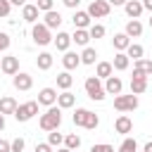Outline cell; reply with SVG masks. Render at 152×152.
I'll return each instance as SVG.
<instances>
[{
  "instance_id": "7dc6e473",
  "label": "cell",
  "mask_w": 152,
  "mask_h": 152,
  "mask_svg": "<svg viewBox=\"0 0 152 152\" xmlns=\"http://www.w3.org/2000/svg\"><path fill=\"white\" fill-rule=\"evenodd\" d=\"M10 5H17V7L21 5V7H24V5H26V0H10Z\"/></svg>"
},
{
  "instance_id": "f907efd6",
  "label": "cell",
  "mask_w": 152,
  "mask_h": 152,
  "mask_svg": "<svg viewBox=\"0 0 152 152\" xmlns=\"http://www.w3.org/2000/svg\"><path fill=\"white\" fill-rule=\"evenodd\" d=\"M57 152H71V150H66V147H59V150H57Z\"/></svg>"
},
{
  "instance_id": "1f68e13d",
  "label": "cell",
  "mask_w": 152,
  "mask_h": 152,
  "mask_svg": "<svg viewBox=\"0 0 152 152\" xmlns=\"http://www.w3.org/2000/svg\"><path fill=\"white\" fill-rule=\"evenodd\" d=\"M116 152H138V142H135V138H126V140L119 145Z\"/></svg>"
},
{
  "instance_id": "681fc988",
  "label": "cell",
  "mask_w": 152,
  "mask_h": 152,
  "mask_svg": "<svg viewBox=\"0 0 152 152\" xmlns=\"http://www.w3.org/2000/svg\"><path fill=\"white\" fill-rule=\"evenodd\" d=\"M2 128H5V116L0 114V131H2Z\"/></svg>"
},
{
  "instance_id": "6da1fadb",
  "label": "cell",
  "mask_w": 152,
  "mask_h": 152,
  "mask_svg": "<svg viewBox=\"0 0 152 152\" xmlns=\"http://www.w3.org/2000/svg\"><path fill=\"white\" fill-rule=\"evenodd\" d=\"M59 124H62V109H59V107H55V104H52V107H48V112L40 116V128L50 133V131H57V128H59Z\"/></svg>"
},
{
  "instance_id": "d6986e66",
  "label": "cell",
  "mask_w": 152,
  "mask_h": 152,
  "mask_svg": "<svg viewBox=\"0 0 152 152\" xmlns=\"http://www.w3.org/2000/svg\"><path fill=\"white\" fill-rule=\"evenodd\" d=\"M71 19H74V26H76V28H88V26H90V14H88V12L76 10Z\"/></svg>"
},
{
  "instance_id": "7402d4cb",
  "label": "cell",
  "mask_w": 152,
  "mask_h": 152,
  "mask_svg": "<svg viewBox=\"0 0 152 152\" xmlns=\"http://www.w3.org/2000/svg\"><path fill=\"white\" fill-rule=\"evenodd\" d=\"M133 71H138L142 76H152V59H135Z\"/></svg>"
},
{
  "instance_id": "d6a6232c",
  "label": "cell",
  "mask_w": 152,
  "mask_h": 152,
  "mask_svg": "<svg viewBox=\"0 0 152 152\" xmlns=\"http://www.w3.org/2000/svg\"><path fill=\"white\" fill-rule=\"evenodd\" d=\"M97 124H100V116H97L95 112H88V116H86V124H83V128H88V131H95V128H97Z\"/></svg>"
},
{
  "instance_id": "ba28073f",
  "label": "cell",
  "mask_w": 152,
  "mask_h": 152,
  "mask_svg": "<svg viewBox=\"0 0 152 152\" xmlns=\"http://www.w3.org/2000/svg\"><path fill=\"white\" fill-rule=\"evenodd\" d=\"M145 90H147V76L133 71V78H131V93H133V95H140V93H145Z\"/></svg>"
},
{
  "instance_id": "4dcf8cb0",
  "label": "cell",
  "mask_w": 152,
  "mask_h": 152,
  "mask_svg": "<svg viewBox=\"0 0 152 152\" xmlns=\"http://www.w3.org/2000/svg\"><path fill=\"white\" fill-rule=\"evenodd\" d=\"M78 145H81V138L76 135V133H69V135H64V147L66 150H78Z\"/></svg>"
},
{
  "instance_id": "4316f807",
  "label": "cell",
  "mask_w": 152,
  "mask_h": 152,
  "mask_svg": "<svg viewBox=\"0 0 152 152\" xmlns=\"http://www.w3.org/2000/svg\"><path fill=\"white\" fill-rule=\"evenodd\" d=\"M112 62H97V69H95V76L97 78H109L112 76Z\"/></svg>"
},
{
  "instance_id": "836d02e7",
  "label": "cell",
  "mask_w": 152,
  "mask_h": 152,
  "mask_svg": "<svg viewBox=\"0 0 152 152\" xmlns=\"http://www.w3.org/2000/svg\"><path fill=\"white\" fill-rule=\"evenodd\" d=\"M64 142V135L62 133H57V131H50L48 133V145L50 147H57V145H62Z\"/></svg>"
},
{
  "instance_id": "484cf974",
  "label": "cell",
  "mask_w": 152,
  "mask_h": 152,
  "mask_svg": "<svg viewBox=\"0 0 152 152\" xmlns=\"http://www.w3.org/2000/svg\"><path fill=\"white\" fill-rule=\"evenodd\" d=\"M36 66H38L40 71H48V69L52 66V55H50V52H40L38 59H36Z\"/></svg>"
},
{
  "instance_id": "8d00e7d4",
  "label": "cell",
  "mask_w": 152,
  "mask_h": 152,
  "mask_svg": "<svg viewBox=\"0 0 152 152\" xmlns=\"http://www.w3.org/2000/svg\"><path fill=\"white\" fill-rule=\"evenodd\" d=\"M24 138H14L12 142H10V147H12V152H24Z\"/></svg>"
},
{
  "instance_id": "bcb514c9",
  "label": "cell",
  "mask_w": 152,
  "mask_h": 152,
  "mask_svg": "<svg viewBox=\"0 0 152 152\" xmlns=\"http://www.w3.org/2000/svg\"><path fill=\"white\" fill-rule=\"evenodd\" d=\"M142 10H150L152 12V0H142Z\"/></svg>"
},
{
  "instance_id": "b9f144b4",
  "label": "cell",
  "mask_w": 152,
  "mask_h": 152,
  "mask_svg": "<svg viewBox=\"0 0 152 152\" xmlns=\"http://www.w3.org/2000/svg\"><path fill=\"white\" fill-rule=\"evenodd\" d=\"M36 152H52V147H50L48 142H38V145H36Z\"/></svg>"
},
{
  "instance_id": "7bdbcfd3",
  "label": "cell",
  "mask_w": 152,
  "mask_h": 152,
  "mask_svg": "<svg viewBox=\"0 0 152 152\" xmlns=\"http://www.w3.org/2000/svg\"><path fill=\"white\" fill-rule=\"evenodd\" d=\"M0 152H12V147H10V140H2V138H0Z\"/></svg>"
},
{
  "instance_id": "52a82bcc",
  "label": "cell",
  "mask_w": 152,
  "mask_h": 152,
  "mask_svg": "<svg viewBox=\"0 0 152 152\" xmlns=\"http://www.w3.org/2000/svg\"><path fill=\"white\" fill-rule=\"evenodd\" d=\"M0 69H2V74H7V76L19 74V57H14V55L0 57Z\"/></svg>"
},
{
  "instance_id": "ffe728a7",
  "label": "cell",
  "mask_w": 152,
  "mask_h": 152,
  "mask_svg": "<svg viewBox=\"0 0 152 152\" xmlns=\"http://www.w3.org/2000/svg\"><path fill=\"white\" fill-rule=\"evenodd\" d=\"M128 64H131L128 55H126V52H116V55H114V62H112V69H116V71H126Z\"/></svg>"
},
{
  "instance_id": "5bb4252c",
  "label": "cell",
  "mask_w": 152,
  "mask_h": 152,
  "mask_svg": "<svg viewBox=\"0 0 152 152\" xmlns=\"http://www.w3.org/2000/svg\"><path fill=\"white\" fill-rule=\"evenodd\" d=\"M38 14H40V12H38L36 5H28V2H26V5L21 7V19L28 21V24H36V21H38Z\"/></svg>"
},
{
  "instance_id": "f6af8a7d",
  "label": "cell",
  "mask_w": 152,
  "mask_h": 152,
  "mask_svg": "<svg viewBox=\"0 0 152 152\" xmlns=\"http://www.w3.org/2000/svg\"><path fill=\"white\" fill-rule=\"evenodd\" d=\"M107 2H109V5H114V7H119V5H126L128 0H107Z\"/></svg>"
},
{
  "instance_id": "8fae6325",
  "label": "cell",
  "mask_w": 152,
  "mask_h": 152,
  "mask_svg": "<svg viewBox=\"0 0 152 152\" xmlns=\"http://www.w3.org/2000/svg\"><path fill=\"white\" fill-rule=\"evenodd\" d=\"M104 81H107V83H104V93H107V95H121L124 83H121L119 76H109V78H104Z\"/></svg>"
},
{
  "instance_id": "5b68a950",
  "label": "cell",
  "mask_w": 152,
  "mask_h": 152,
  "mask_svg": "<svg viewBox=\"0 0 152 152\" xmlns=\"http://www.w3.org/2000/svg\"><path fill=\"white\" fill-rule=\"evenodd\" d=\"M138 107V95H116L114 97V109L116 112H133Z\"/></svg>"
},
{
  "instance_id": "2e32d148",
  "label": "cell",
  "mask_w": 152,
  "mask_h": 152,
  "mask_svg": "<svg viewBox=\"0 0 152 152\" xmlns=\"http://www.w3.org/2000/svg\"><path fill=\"white\" fill-rule=\"evenodd\" d=\"M124 10H126V14H128L131 19H138V17L142 14V2H140V0H128V2L124 5Z\"/></svg>"
},
{
  "instance_id": "44dd1931",
  "label": "cell",
  "mask_w": 152,
  "mask_h": 152,
  "mask_svg": "<svg viewBox=\"0 0 152 152\" xmlns=\"http://www.w3.org/2000/svg\"><path fill=\"white\" fill-rule=\"evenodd\" d=\"M14 109H17V100H14V97H10V95L0 97V114H2V116H5V114H14Z\"/></svg>"
},
{
  "instance_id": "ac0fdd59",
  "label": "cell",
  "mask_w": 152,
  "mask_h": 152,
  "mask_svg": "<svg viewBox=\"0 0 152 152\" xmlns=\"http://www.w3.org/2000/svg\"><path fill=\"white\" fill-rule=\"evenodd\" d=\"M62 64H64V69L66 71H71V69H76L78 64H81V55H76V52H64V57H62Z\"/></svg>"
},
{
  "instance_id": "603a6c76",
  "label": "cell",
  "mask_w": 152,
  "mask_h": 152,
  "mask_svg": "<svg viewBox=\"0 0 152 152\" xmlns=\"http://www.w3.org/2000/svg\"><path fill=\"white\" fill-rule=\"evenodd\" d=\"M128 38H138L140 33H142V24L138 21V19H131L128 24H126V31H124Z\"/></svg>"
},
{
  "instance_id": "f546056e",
  "label": "cell",
  "mask_w": 152,
  "mask_h": 152,
  "mask_svg": "<svg viewBox=\"0 0 152 152\" xmlns=\"http://www.w3.org/2000/svg\"><path fill=\"white\" fill-rule=\"evenodd\" d=\"M95 59H97L95 48H86V50L81 52V64H95Z\"/></svg>"
},
{
  "instance_id": "ee69618b",
  "label": "cell",
  "mask_w": 152,
  "mask_h": 152,
  "mask_svg": "<svg viewBox=\"0 0 152 152\" xmlns=\"http://www.w3.org/2000/svg\"><path fill=\"white\" fill-rule=\"evenodd\" d=\"M62 2H64V5H66V7H69V10H76V7H78V2H81V0H62Z\"/></svg>"
},
{
  "instance_id": "7a4b0ae2",
  "label": "cell",
  "mask_w": 152,
  "mask_h": 152,
  "mask_svg": "<svg viewBox=\"0 0 152 152\" xmlns=\"http://www.w3.org/2000/svg\"><path fill=\"white\" fill-rule=\"evenodd\" d=\"M83 88H86V93H88V97L90 100H95V102H102L104 100V86L100 83V78L97 76H88L86 78V83H83Z\"/></svg>"
},
{
  "instance_id": "74e56055",
  "label": "cell",
  "mask_w": 152,
  "mask_h": 152,
  "mask_svg": "<svg viewBox=\"0 0 152 152\" xmlns=\"http://www.w3.org/2000/svg\"><path fill=\"white\" fill-rule=\"evenodd\" d=\"M90 152H114V147H112L109 142H100V145H93Z\"/></svg>"
},
{
  "instance_id": "e575fe53",
  "label": "cell",
  "mask_w": 152,
  "mask_h": 152,
  "mask_svg": "<svg viewBox=\"0 0 152 152\" xmlns=\"http://www.w3.org/2000/svg\"><path fill=\"white\" fill-rule=\"evenodd\" d=\"M88 112H90V109H83V107H81V109H76V112H74V124H76V126H83V124H86Z\"/></svg>"
},
{
  "instance_id": "c3c4849f",
  "label": "cell",
  "mask_w": 152,
  "mask_h": 152,
  "mask_svg": "<svg viewBox=\"0 0 152 152\" xmlns=\"http://www.w3.org/2000/svg\"><path fill=\"white\" fill-rule=\"evenodd\" d=\"M142 152H152V140H150V142H145V147H142Z\"/></svg>"
},
{
  "instance_id": "f35d334b",
  "label": "cell",
  "mask_w": 152,
  "mask_h": 152,
  "mask_svg": "<svg viewBox=\"0 0 152 152\" xmlns=\"http://www.w3.org/2000/svg\"><path fill=\"white\" fill-rule=\"evenodd\" d=\"M36 7H38V12H50L52 10V0H38Z\"/></svg>"
},
{
  "instance_id": "9c48e42d",
  "label": "cell",
  "mask_w": 152,
  "mask_h": 152,
  "mask_svg": "<svg viewBox=\"0 0 152 152\" xmlns=\"http://www.w3.org/2000/svg\"><path fill=\"white\" fill-rule=\"evenodd\" d=\"M38 104H45V107H52L55 102H57V90L55 88H43L40 93H38V100H36Z\"/></svg>"
},
{
  "instance_id": "816d5d0a",
  "label": "cell",
  "mask_w": 152,
  "mask_h": 152,
  "mask_svg": "<svg viewBox=\"0 0 152 152\" xmlns=\"http://www.w3.org/2000/svg\"><path fill=\"white\" fill-rule=\"evenodd\" d=\"M150 26H152V14H150Z\"/></svg>"
},
{
  "instance_id": "e0dca14e",
  "label": "cell",
  "mask_w": 152,
  "mask_h": 152,
  "mask_svg": "<svg viewBox=\"0 0 152 152\" xmlns=\"http://www.w3.org/2000/svg\"><path fill=\"white\" fill-rule=\"evenodd\" d=\"M52 43H55V48H57V50L66 52V50H69V45H71V36H69V33H64V31H59V33L52 38Z\"/></svg>"
},
{
  "instance_id": "30bf717a",
  "label": "cell",
  "mask_w": 152,
  "mask_h": 152,
  "mask_svg": "<svg viewBox=\"0 0 152 152\" xmlns=\"http://www.w3.org/2000/svg\"><path fill=\"white\" fill-rule=\"evenodd\" d=\"M31 86H33V78H31L26 71L14 74V88H17V90H31Z\"/></svg>"
},
{
  "instance_id": "d590c367",
  "label": "cell",
  "mask_w": 152,
  "mask_h": 152,
  "mask_svg": "<svg viewBox=\"0 0 152 152\" xmlns=\"http://www.w3.org/2000/svg\"><path fill=\"white\" fill-rule=\"evenodd\" d=\"M88 33H90V38H102V36H104V26H102V24H93V26L88 28Z\"/></svg>"
},
{
  "instance_id": "cb8c5ba5",
  "label": "cell",
  "mask_w": 152,
  "mask_h": 152,
  "mask_svg": "<svg viewBox=\"0 0 152 152\" xmlns=\"http://www.w3.org/2000/svg\"><path fill=\"white\" fill-rule=\"evenodd\" d=\"M88 40H90L88 28H76L74 36H71V43H76V45H88Z\"/></svg>"
},
{
  "instance_id": "3957f363",
  "label": "cell",
  "mask_w": 152,
  "mask_h": 152,
  "mask_svg": "<svg viewBox=\"0 0 152 152\" xmlns=\"http://www.w3.org/2000/svg\"><path fill=\"white\" fill-rule=\"evenodd\" d=\"M33 114H38V102L36 100H31V102H24V104H17V109H14V119L17 121H28V119H33Z\"/></svg>"
},
{
  "instance_id": "f1b7e54d",
  "label": "cell",
  "mask_w": 152,
  "mask_h": 152,
  "mask_svg": "<svg viewBox=\"0 0 152 152\" xmlns=\"http://www.w3.org/2000/svg\"><path fill=\"white\" fill-rule=\"evenodd\" d=\"M126 55H128V59H131V57H133V59H142L145 50H142V45H138V43H131V45L126 48Z\"/></svg>"
},
{
  "instance_id": "7c38bea8",
  "label": "cell",
  "mask_w": 152,
  "mask_h": 152,
  "mask_svg": "<svg viewBox=\"0 0 152 152\" xmlns=\"http://www.w3.org/2000/svg\"><path fill=\"white\" fill-rule=\"evenodd\" d=\"M74 104H76V95H74V93L62 90V93L57 95V107H59V109H69V107H74Z\"/></svg>"
},
{
  "instance_id": "d4e9b609",
  "label": "cell",
  "mask_w": 152,
  "mask_h": 152,
  "mask_svg": "<svg viewBox=\"0 0 152 152\" xmlns=\"http://www.w3.org/2000/svg\"><path fill=\"white\" fill-rule=\"evenodd\" d=\"M112 43H114V48H116L119 52H124V50H126V48L131 45V38H128L126 33H116V36L112 38Z\"/></svg>"
},
{
  "instance_id": "9a60e30c",
  "label": "cell",
  "mask_w": 152,
  "mask_h": 152,
  "mask_svg": "<svg viewBox=\"0 0 152 152\" xmlns=\"http://www.w3.org/2000/svg\"><path fill=\"white\" fill-rule=\"evenodd\" d=\"M43 19H45L43 24H45L50 31H52V28H59V24H62V14H59L57 10H50V12H45V17H43Z\"/></svg>"
},
{
  "instance_id": "ab89813d",
  "label": "cell",
  "mask_w": 152,
  "mask_h": 152,
  "mask_svg": "<svg viewBox=\"0 0 152 152\" xmlns=\"http://www.w3.org/2000/svg\"><path fill=\"white\" fill-rule=\"evenodd\" d=\"M10 10H12L10 0H0V17H10Z\"/></svg>"
},
{
  "instance_id": "8992f818",
  "label": "cell",
  "mask_w": 152,
  "mask_h": 152,
  "mask_svg": "<svg viewBox=\"0 0 152 152\" xmlns=\"http://www.w3.org/2000/svg\"><path fill=\"white\" fill-rule=\"evenodd\" d=\"M109 10H112V5H109L107 0H93L86 12L90 14V19H93V17H95V19H102V17L109 14Z\"/></svg>"
},
{
  "instance_id": "277c9868",
  "label": "cell",
  "mask_w": 152,
  "mask_h": 152,
  "mask_svg": "<svg viewBox=\"0 0 152 152\" xmlns=\"http://www.w3.org/2000/svg\"><path fill=\"white\" fill-rule=\"evenodd\" d=\"M31 38H33V43L36 45H48V43H52V33H50V28L45 26V24H33V28H31Z\"/></svg>"
},
{
  "instance_id": "83f0119b",
  "label": "cell",
  "mask_w": 152,
  "mask_h": 152,
  "mask_svg": "<svg viewBox=\"0 0 152 152\" xmlns=\"http://www.w3.org/2000/svg\"><path fill=\"white\" fill-rule=\"evenodd\" d=\"M71 83H74V78H71V74H69V71H62V74H57V88H62V90H69V88H71Z\"/></svg>"
},
{
  "instance_id": "4fadbf2b",
  "label": "cell",
  "mask_w": 152,
  "mask_h": 152,
  "mask_svg": "<svg viewBox=\"0 0 152 152\" xmlns=\"http://www.w3.org/2000/svg\"><path fill=\"white\" fill-rule=\"evenodd\" d=\"M114 131H116V133H121V135H126V133H131V131H133V121H131L126 114H121V116L114 121Z\"/></svg>"
},
{
  "instance_id": "60d3db41",
  "label": "cell",
  "mask_w": 152,
  "mask_h": 152,
  "mask_svg": "<svg viewBox=\"0 0 152 152\" xmlns=\"http://www.w3.org/2000/svg\"><path fill=\"white\" fill-rule=\"evenodd\" d=\"M10 43H12V40H10V36L0 31V52H2V50H7V48H10Z\"/></svg>"
}]
</instances>
